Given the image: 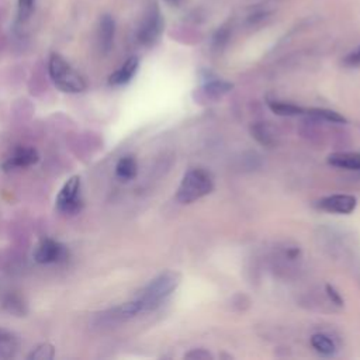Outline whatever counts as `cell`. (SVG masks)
Listing matches in <instances>:
<instances>
[{
	"instance_id": "cell-23",
	"label": "cell",
	"mask_w": 360,
	"mask_h": 360,
	"mask_svg": "<svg viewBox=\"0 0 360 360\" xmlns=\"http://www.w3.org/2000/svg\"><path fill=\"white\" fill-rule=\"evenodd\" d=\"M187 359H197V360H208L212 356L205 349H193L186 354Z\"/></svg>"
},
{
	"instance_id": "cell-3",
	"label": "cell",
	"mask_w": 360,
	"mask_h": 360,
	"mask_svg": "<svg viewBox=\"0 0 360 360\" xmlns=\"http://www.w3.org/2000/svg\"><path fill=\"white\" fill-rule=\"evenodd\" d=\"M48 70L53 84L65 93H82L87 87L83 76L75 70L59 53H52L49 56Z\"/></svg>"
},
{
	"instance_id": "cell-16",
	"label": "cell",
	"mask_w": 360,
	"mask_h": 360,
	"mask_svg": "<svg viewBox=\"0 0 360 360\" xmlns=\"http://www.w3.org/2000/svg\"><path fill=\"white\" fill-rule=\"evenodd\" d=\"M17 352V340L13 335L0 330V359L13 357Z\"/></svg>"
},
{
	"instance_id": "cell-7",
	"label": "cell",
	"mask_w": 360,
	"mask_h": 360,
	"mask_svg": "<svg viewBox=\"0 0 360 360\" xmlns=\"http://www.w3.org/2000/svg\"><path fill=\"white\" fill-rule=\"evenodd\" d=\"M357 205L356 197L350 194H333L321 198L316 207L332 214H350Z\"/></svg>"
},
{
	"instance_id": "cell-4",
	"label": "cell",
	"mask_w": 360,
	"mask_h": 360,
	"mask_svg": "<svg viewBox=\"0 0 360 360\" xmlns=\"http://www.w3.org/2000/svg\"><path fill=\"white\" fill-rule=\"evenodd\" d=\"M163 31V17L156 4H150L138 27L136 38L145 46L153 45Z\"/></svg>"
},
{
	"instance_id": "cell-5",
	"label": "cell",
	"mask_w": 360,
	"mask_h": 360,
	"mask_svg": "<svg viewBox=\"0 0 360 360\" xmlns=\"http://www.w3.org/2000/svg\"><path fill=\"white\" fill-rule=\"evenodd\" d=\"M80 177L72 176L60 188L56 197V208L63 214H76L82 210L83 201L80 197Z\"/></svg>"
},
{
	"instance_id": "cell-8",
	"label": "cell",
	"mask_w": 360,
	"mask_h": 360,
	"mask_svg": "<svg viewBox=\"0 0 360 360\" xmlns=\"http://www.w3.org/2000/svg\"><path fill=\"white\" fill-rule=\"evenodd\" d=\"M39 160L38 152L31 146H18L13 150L10 158L3 163L4 170L24 169L35 165Z\"/></svg>"
},
{
	"instance_id": "cell-12",
	"label": "cell",
	"mask_w": 360,
	"mask_h": 360,
	"mask_svg": "<svg viewBox=\"0 0 360 360\" xmlns=\"http://www.w3.org/2000/svg\"><path fill=\"white\" fill-rule=\"evenodd\" d=\"M233 89V84L226 82V80H221V79H211L207 80L202 86V91L207 97L210 98H221L222 96H225L226 93H229Z\"/></svg>"
},
{
	"instance_id": "cell-18",
	"label": "cell",
	"mask_w": 360,
	"mask_h": 360,
	"mask_svg": "<svg viewBox=\"0 0 360 360\" xmlns=\"http://www.w3.org/2000/svg\"><path fill=\"white\" fill-rule=\"evenodd\" d=\"M252 135H253L260 143L267 145V146L273 145V142H274V135H273V132L270 131V128H269L266 124H260V122L255 124V125L252 127Z\"/></svg>"
},
{
	"instance_id": "cell-20",
	"label": "cell",
	"mask_w": 360,
	"mask_h": 360,
	"mask_svg": "<svg viewBox=\"0 0 360 360\" xmlns=\"http://www.w3.org/2000/svg\"><path fill=\"white\" fill-rule=\"evenodd\" d=\"M35 0H18V20L21 22L27 21L32 14Z\"/></svg>"
},
{
	"instance_id": "cell-19",
	"label": "cell",
	"mask_w": 360,
	"mask_h": 360,
	"mask_svg": "<svg viewBox=\"0 0 360 360\" xmlns=\"http://www.w3.org/2000/svg\"><path fill=\"white\" fill-rule=\"evenodd\" d=\"M55 356V349L52 345L49 343H42L39 346H37L30 354L28 359L30 360H51Z\"/></svg>"
},
{
	"instance_id": "cell-13",
	"label": "cell",
	"mask_w": 360,
	"mask_h": 360,
	"mask_svg": "<svg viewBox=\"0 0 360 360\" xmlns=\"http://www.w3.org/2000/svg\"><path fill=\"white\" fill-rule=\"evenodd\" d=\"M269 108L281 117H294V115H300L304 112V108L292 104V103H285V101H280V100H269L267 101Z\"/></svg>"
},
{
	"instance_id": "cell-21",
	"label": "cell",
	"mask_w": 360,
	"mask_h": 360,
	"mask_svg": "<svg viewBox=\"0 0 360 360\" xmlns=\"http://www.w3.org/2000/svg\"><path fill=\"white\" fill-rule=\"evenodd\" d=\"M343 65L349 66V68H359L360 66V46L356 48L354 51H352L350 53H347L343 58Z\"/></svg>"
},
{
	"instance_id": "cell-2",
	"label": "cell",
	"mask_w": 360,
	"mask_h": 360,
	"mask_svg": "<svg viewBox=\"0 0 360 360\" xmlns=\"http://www.w3.org/2000/svg\"><path fill=\"white\" fill-rule=\"evenodd\" d=\"M214 190L212 176L204 169H191L188 170L176 191V198L181 204H191Z\"/></svg>"
},
{
	"instance_id": "cell-17",
	"label": "cell",
	"mask_w": 360,
	"mask_h": 360,
	"mask_svg": "<svg viewBox=\"0 0 360 360\" xmlns=\"http://www.w3.org/2000/svg\"><path fill=\"white\" fill-rule=\"evenodd\" d=\"M307 114H309L311 117H315L318 120H325V121H329V122H336V124H345L346 122V118L343 115H340L339 112L333 111V110L312 108Z\"/></svg>"
},
{
	"instance_id": "cell-9",
	"label": "cell",
	"mask_w": 360,
	"mask_h": 360,
	"mask_svg": "<svg viewBox=\"0 0 360 360\" xmlns=\"http://www.w3.org/2000/svg\"><path fill=\"white\" fill-rule=\"evenodd\" d=\"M115 35V22L114 18L108 14H104L98 21L97 30V44L101 53H108L114 44Z\"/></svg>"
},
{
	"instance_id": "cell-6",
	"label": "cell",
	"mask_w": 360,
	"mask_h": 360,
	"mask_svg": "<svg viewBox=\"0 0 360 360\" xmlns=\"http://www.w3.org/2000/svg\"><path fill=\"white\" fill-rule=\"evenodd\" d=\"M68 252L65 246L53 239H42L34 250V259L38 263L49 264L60 262L66 257Z\"/></svg>"
},
{
	"instance_id": "cell-15",
	"label": "cell",
	"mask_w": 360,
	"mask_h": 360,
	"mask_svg": "<svg viewBox=\"0 0 360 360\" xmlns=\"http://www.w3.org/2000/svg\"><path fill=\"white\" fill-rule=\"evenodd\" d=\"M311 345L312 347L323 354V356H332L335 352H336V346H335V342L328 336V335H323V333H315L312 335L311 338Z\"/></svg>"
},
{
	"instance_id": "cell-24",
	"label": "cell",
	"mask_w": 360,
	"mask_h": 360,
	"mask_svg": "<svg viewBox=\"0 0 360 360\" xmlns=\"http://www.w3.org/2000/svg\"><path fill=\"white\" fill-rule=\"evenodd\" d=\"M167 3H170V4H177L180 0H166Z\"/></svg>"
},
{
	"instance_id": "cell-22",
	"label": "cell",
	"mask_w": 360,
	"mask_h": 360,
	"mask_svg": "<svg viewBox=\"0 0 360 360\" xmlns=\"http://www.w3.org/2000/svg\"><path fill=\"white\" fill-rule=\"evenodd\" d=\"M326 294H328L329 300H330L333 304H336V305H339V307L343 305V298H342L340 292H339L333 285H330V284L326 285Z\"/></svg>"
},
{
	"instance_id": "cell-11",
	"label": "cell",
	"mask_w": 360,
	"mask_h": 360,
	"mask_svg": "<svg viewBox=\"0 0 360 360\" xmlns=\"http://www.w3.org/2000/svg\"><path fill=\"white\" fill-rule=\"evenodd\" d=\"M328 163L346 170H360V152H338L328 156Z\"/></svg>"
},
{
	"instance_id": "cell-14",
	"label": "cell",
	"mask_w": 360,
	"mask_h": 360,
	"mask_svg": "<svg viewBox=\"0 0 360 360\" xmlns=\"http://www.w3.org/2000/svg\"><path fill=\"white\" fill-rule=\"evenodd\" d=\"M136 172H138V165L132 156H124L115 165V173L122 180L134 179L136 176Z\"/></svg>"
},
{
	"instance_id": "cell-10",
	"label": "cell",
	"mask_w": 360,
	"mask_h": 360,
	"mask_svg": "<svg viewBox=\"0 0 360 360\" xmlns=\"http://www.w3.org/2000/svg\"><path fill=\"white\" fill-rule=\"evenodd\" d=\"M139 68V59L136 56L128 58L115 72H112L108 77V83L111 86H122L127 84L136 73Z\"/></svg>"
},
{
	"instance_id": "cell-1",
	"label": "cell",
	"mask_w": 360,
	"mask_h": 360,
	"mask_svg": "<svg viewBox=\"0 0 360 360\" xmlns=\"http://www.w3.org/2000/svg\"><path fill=\"white\" fill-rule=\"evenodd\" d=\"M180 284V274L176 271H163L150 280L135 298L141 307V312L158 308Z\"/></svg>"
}]
</instances>
